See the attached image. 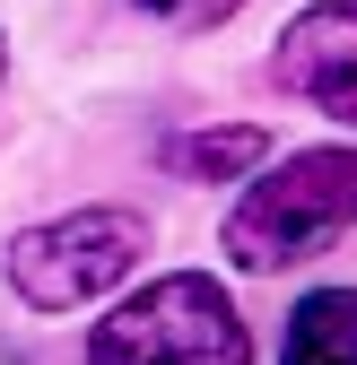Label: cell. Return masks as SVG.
<instances>
[{
	"label": "cell",
	"mask_w": 357,
	"mask_h": 365,
	"mask_svg": "<svg viewBox=\"0 0 357 365\" xmlns=\"http://www.w3.org/2000/svg\"><path fill=\"white\" fill-rule=\"evenodd\" d=\"M357 226V148H296L227 209V261L236 269H288L331 252Z\"/></svg>",
	"instance_id": "6da1fadb"
},
{
	"label": "cell",
	"mask_w": 357,
	"mask_h": 365,
	"mask_svg": "<svg viewBox=\"0 0 357 365\" xmlns=\"http://www.w3.org/2000/svg\"><path fill=\"white\" fill-rule=\"evenodd\" d=\"M87 365H253V331L218 279L174 269L87 331Z\"/></svg>",
	"instance_id": "7a4b0ae2"
},
{
	"label": "cell",
	"mask_w": 357,
	"mask_h": 365,
	"mask_svg": "<svg viewBox=\"0 0 357 365\" xmlns=\"http://www.w3.org/2000/svg\"><path fill=\"white\" fill-rule=\"evenodd\" d=\"M140 252H149V226L131 209H70V217L26 226L9 244V287L35 313H79L105 287H122L140 269Z\"/></svg>",
	"instance_id": "3957f363"
},
{
	"label": "cell",
	"mask_w": 357,
	"mask_h": 365,
	"mask_svg": "<svg viewBox=\"0 0 357 365\" xmlns=\"http://www.w3.org/2000/svg\"><path fill=\"white\" fill-rule=\"evenodd\" d=\"M271 78L288 96H305L314 113L357 130V0H314L271 53Z\"/></svg>",
	"instance_id": "277c9868"
},
{
	"label": "cell",
	"mask_w": 357,
	"mask_h": 365,
	"mask_svg": "<svg viewBox=\"0 0 357 365\" xmlns=\"http://www.w3.org/2000/svg\"><path fill=\"white\" fill-rule=\"evenodd\" d=\"M279 365H357V287H314L288 313Z\"/></svg>",
	"instance_id": "5b68a950"
},
{
	"label": "cell",
	"mask_w": 357,
	"mask_h": 365,
	"mask_svg": "<svg viewBox=\"0 0 357 365\" xmlns=\"http://www.w3.org/2000/svg\"><path fill=\"white\" fill-rule=\"evenodd\" d=\"M261 130L253 122H236V130H183V140L166 148V165L174 174H192V182H227V174H244V165H261Z\"/></svg>",
	"instance_id": "8992f818"
},
{
	"label": "cell",
	"mask_w": 357,
	"mask_h": 365,
	"mask_svg": "<svg viewBox=\"0 0 357 365\" xmlns=\"http://www.w3.org/2000/svg\"><path fill=\"white\" fill-rule=\"evenodd\" d=\"M236 9H244V0H183V18H192V26H218V18H236Z\"/></svg>",
	"instance_id": "52a82bcc"
},
{
	"label": "cell",
	"mask_w": 357,
	"mask_h": 365,
	"mask_svg": "<svg viewBox=\"0 0 357 365\" xmlns=\"http://www.w3.org/2000/svg\"><path fill=\"white\" fill-rule=\"evenodd\" d=\"M140 9H174V18H183V0H140Z\"/></svg>",
	"instance_id": "ba28073f"
}]
</instances>
